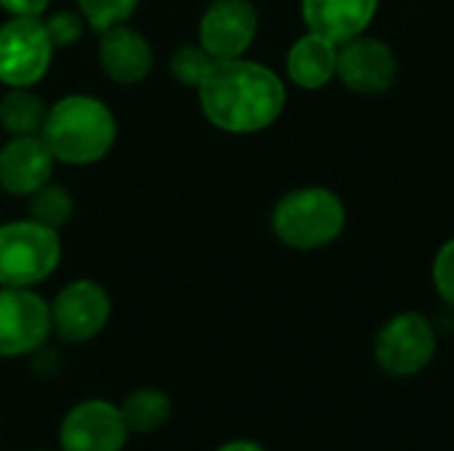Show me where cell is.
<instances>
[{"mask_svg":"<svg viewBox=\"0 0 454 451\" xmlns=\"http://www.w3.org/2000/svg\"><path fill=\"white\" fill-rule=\"evenodd\" d=\"M205 120L229 136H253L269 130L287 106L285 80L266 64L247 56L213 61L197 85Z\"/></svg>","mask_w":454,"mask_h":451,"instance_id":"6da1fadb","label":"cell"},{"mask_svg":"<svg viewBox=\"0 0 454 451\" xmlns=\"http://www.w3.org/2000/svg\"><path fill=\"white\" fill-rule=\"evenodd\" d=\"M40 136L56 162L85 167L101 162L112 152L117 120L106 101L88 93H69L48 106Z\"/></svg>","mask_w":454,"mask_h":451,"instance_id":"7a4b0ae2","label":"cell"},{"mask_svg":"<svg viewBox=\"0 0 454 451\" xmlns=\"http://www.w3.org/2000/svg\"><path fill=\"white\" fill-rule=\"evenodd\" d=\"M348 223L343 197L330 186H295L271 207V234L279 245L314 253L340 239Z\"/></svg>","mask_w":454,"mask_h":451,"instance_id":"3957f363","label":"cell"},{"mask_svg":"<svg viewBox=\"0 0 454 451\" xmlns=\"http://www.w3.org/2000/svg\"><path fill=\"white\" fill-rule=\"evenodd\" d=\"M61 263V237L35 218L0 223V287L35 290Z\"/></svg>","mask_w":454,"mask_h":451,"instance_id":"277c9868","label":"cell"},{"mask_svg":"<svg viewBox=\"0 0 454 451\" xmlns=\"http://www.w3.org/2000/svg\"><path fill=\"white\" fill-rule=\"evenodd\" d=\"M439 351V335L434 322L420 311L394 314L375 335L372 356L380 372L388 377H415L431 367Z\"/></svg>","mask_w":454,"mask_h":451,"instance_id":"5b68a950","label":"cell"},{"mask_svg":"<svg viewBox=\"0 0 454 451\" xmlns=\"http://www.w3.org/2000/svg\"><path fill=\"white\" fill-rule=\"evenodd\" d=\"M56 45L43 16H11L0 24V82L35 88L51 69Z\"/></svg>","mask_w":454,"mask_h":451,"instance_id":"8992f818","label":"cell"},{"mask_svg":"<svg viewBox=\"0 0 454 451\" xmlns=\"http://www.w3.org/2000/svg\"><path fill=\"white\" fill-rule=\"evenodd\" d=\"M51 335V303L43 295L29 287H0V359L32 356Z\"/></svg>","mask_w":454,"mask_h":451,"instance_id":"52a82bcc","label":"cell"},{"mask_svg":"<svg viewBox=\"0 0 454 451\" xmlns=\"http://www.w3.org/2000/svg\"><path fill=\"white\" fill-rule=\"evenodd\" d=\"M399 56L378 35H356L338 45L335 80L356 96H383L396 85Z\"/></svg>","mask_w":454,"mask_h":451,"instance_id":"ba28073f","label":"cell"},{"mask_svg":"<svg viewBox=\"0 0 454 451\" xmlns=\"http://www.w3.org/2000/svg\"><path fill=\"white\" fill-rule=\"evenodd\" d=\"M112 319V298L93 279H72L51 300L53 335L64 343H88L98 338Z\"/></svg>","mask_w":454,"mask_h":451,"instance_id":"9c48e42d","label":"cell"},{"mask_svg":"<svg viewBox=\"0 0 454 451\" xmlns=\"http://www.w3.org/2000/svg\"><path fill=\"white\" fill-rule=\"evenodd\" d=\"M258 8L253 0H210L200 16L197 43L215 58H239L258 37Z\"/></svg>","mask_w":454,"mask_h":451,"instance_id":"30bf717a","label":"cell"},{"mask_svg":"<svg viewBox=\"0 0 454 451\" xmlns=\"http://www.w3.org/2000/svg\"><path fill=\"white\" fill-rule=\"evenodd\" d=\"M128 425L120 404L104 399H85L74 404L59 425L61 451H122L128 444Z\"/></svg>","mask_w":454,"mask_h":451,"instance_id":"8fae6325","label":"cell"},{"mask_svg":"<svg viewBox=\"0 0 454 451\" xmlns=\"http://www.w3.org/2000/svg\"><path fill=\"white\" fill-rule=\"evenodd\" d=\"M56 157L40 133L8 136L0 146V189L11 197H29L53 178Z\"/></svg>","mask_w":454,"mask_h":451,"instance_id":"7c38bea8","label":"cell"},{"mask_svg":"<svg viewBox=\"0 0 454 451\" xmlns=\"http://www.w3.org/2000/svg\"><path fill=\"white\" fill-rule=\"evenodd\" d=\"M98 66L117 85H138L152 74L154 51L144 32L133 29L128 21L109 27L98 35Z\"/></svg>","mask_w":454,"mask_h":451,"instance_id":"4fadbf2b","label":"cell"},{"mask_svg":"<svg viewBox=\"0 0 454 451\" xmlns=\"http://www.w3.org/2000/svg\"><path fill=\"white\" fill-rule=\"evenodd\" d=\"M380 0H301L306 32L322 35L335 45L364 35L375 21Z\"/></svg>","mask_w":454,"mask_h":451,"instance_id":"5bb4252c","label":"cell"},{"mask_svg":"<svg viewBox=\"0 0 454 451\" xmlns=\"http://www.w3.org/2000/svg\"><path fill=\"white\" fill-rule=\"evenodd\" d=\"M287 80L301 90H322L335 80L338 72V45L322 35L303 32L285 56Z\"/></svg>","mask_w":454,"mask_h":451,"instance_id":"9a60e30c","label":"cell"},{"mask_svg":"<svg viewBox=\"0 0 454 451\" xmlns=\"http://www.w3.org/2000/svg\"><path fill=\"white\" fill-rule=\"evenodd\" d=\"M122 420L130 433H154L173 417V399L154 385L130 391L120 404Z\"/></svg>","mask_w":454,"mask_h":451,"instance_id":"2e32d148","label":"cell"},{"mask_svg":"<svg viewBox=\"0 0 454 451\" xmlns=\"http://www.w3.org/2000/svg\"><path fill=\"white\" fill-rule=\"evenodd\" d=\"M48 114V104L32 88H8L0 96V128L8 136L40 133Z\"/></svg>","mask_w":454,"mask_h":451,"instance_id":"e0dca14e","label":"cell"},{"mask_svg":"<svg viewBox=\"0 0 454 451\" xmlns=\"http://www.w3.org/2000/svg\"><path fill=\"white\" fill-rule=\"evenodd\" d=\"M27 199H29V218H35L37 223L51 226L56 231L64 229L74 218V197L61 183L48 181Z\"/></svg>","mask_w":454,"mask_h":451,"instance_id":"ac0fdd59","label":"cell"},{"mask_svg":"<svg viewBox=\"0 0 454 451\" xmlns=\"http://www.w3.org/2000/svg\"><path fill=\"white\" fill-rule=\"evenodd\" d=\"M213 56L200 45V43H184L178 45L173 53H170V61H168V69L173 74L176 82L186 85V88H194L205 80V74L210 72L213 66Z\"/></svg>","mask_w":454,"mask_h":451,"instance_id":"d6986e66","label":"cell"},{"mask_svg":"<svg viewBox=\"0 0 454 451\" xmlns=\"http://www.w3.org/2000/svg\"><path fill=\"white\" fill-rule=\"evenodd\" d=\"M141 0H77V11L82 13L85 24L101 35L109 27L130 21Z\"/></svg>","mask_w":454,"mask_h":451,"instance_id":"ffe728a7","label":"cell"},{"mask_svg":"<svg viewBox=\"0 0 454 451\" xmlns=\"http://www.w3.org/2000/svg\"><path fill=\"white\" fill-rule=\"evenodd\" d=\"M431 282L436 295L454 311V237H450L434 255Z\"/></svg>","mask_w":454,"mask_h":451,"instance_id":"44dd1931","label":"cell"},{"mask_svg":"<svg viewBox=\"0 0 454 451\" xmlns=\"http://www.w3.org/2000/svg\"><path fill=\"white\" fill-rule=\"evenodd\" d=\"M85 19L80 11H56L45 19V29L56 48H72L85 35Z\"/></svg>","mask_w":454,"mask_h":451,"instance_id":"7402d4cb","label":"cell"},{"mask_svg":"<svg viewBox=\"0 0 454 451\" xmlns=\"http://www.w3.org/2000/svg\"><path fill=\"white\" fill-rule=\"evenodd\" d=\"M51 0H0L8 16H43Z\"/></svg>","mask_w":454,"mask_h":451,"instance_id":"603a6c76","label":"cell"},{"mask_svg":"<svg viewBox=\"0 0 454 451\" xmlns=\"http://www.w3.org/2000/svg\"><path fill=\"white\" fill-rule=\"evenodd\" d=\"M215 451H266L261 444L255 441H247V439H237V441H229L223 447H218Z\"/></svg>","mask_w":454,"mask_h":451,"instance_id":"cb8c5ba5","label":"cell"}]
</instances>
